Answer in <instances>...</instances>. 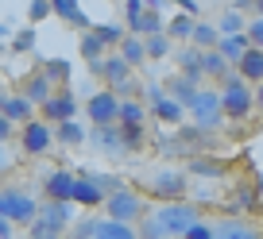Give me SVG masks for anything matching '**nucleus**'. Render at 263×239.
<instances>
[{
    "mask_svg": "<svg viewBox=\"0 0 263 239\" xmlns=\"http://www.w3.org/2000/svg\"><path fill=\"white\" fill-rule=\"evenodd\" d=\"M54 143H62V147H82L85 127L78 124V120H62V124H54Z\"/></svg>",
    "mask_w": 263,
    "mask_h": 239,
    "instance_id": "c85d7f7f",
    "label": "nucleus"
},
{
    "mask_svg": "<svg viewBox=\"0 0 263 239\" xmlns=\"http://www.w3.org/2000/svg\"><path fill=\"white\" fill-rule=\"evenodd\" d=\"M105 54H108V50L101 47V42L93 39L89 31H82V58H85V62H89V66H93V62H101V58H105Z\"/></svg>",
    "mask_w": 263,
    "mask_h": 239,
    "instance_id": "4c0bfd02",
    "label": "nucleus"
},
{
    "mask_svg": "<svg viewBox=\"0 0 263 239\" xmlns=\"http://www.w3.org/2000/svg\"><path fill=\"white\" fill-rule=\"evenodd\" d=\"M89 239H140V231H136V224H120V220H108V216H97Z\"/></svg>",
    "mask_w": 263,
    "mask_h": 239,
    "instance_id": "2eb2a0df",
    "label": "nucleus"
},
{
    "mask_svg": "<svg viewBox=\"0 0 263 239\" xmlns=\"http://www.w3.org/2000/svg\"><path fill=\"white\" fill-rule=\"evenodd\" d=\"M213 27H217V35H240V31H244V16L229 8V12H224V16L217 19Z\"/></svg>",
    "mask_w": 263,
    "mask_h": 239,
    "instance_id": "e433bc0d",
    "label": "nucleus"
},
{
    "mask_svg": "<svg viewBox=\"0 0 263 239\" xmlns=\"http://www.w3.org/2000/svg\"><path fill=\"white\" fill-rule=\"evenodd\" d=\"M116 127H120L124 155H128V150H143V139H147V135H143V124H116Z\"/></svg>",
    "mask_w": 263,
    "mask_h": 239,
    "instance_id": "72a5a7b5",
    "label": "nucleus"
},
{
    "mask_svg": "<svg viewBox=\"0 0 263 239\" xmlns=\"http://www.w3.org/2000/svg\"><path fill=\"white\" fill-rule=\"evenodd\" d=\"M50 93H54V85H50L47 77H43L39 70H35V74H31V77H27V81H24V89H20V97H27V100H31V104H43V100H47Z\"/></svg>",
    "mask_w": 263,
    "mask_h": 239,
    "instance_id": "a878e982",
    "label": "nucleus"
},
{
    "mask_svg": "<svg viewBox=\"0 0 263 239\" xmlns=\"http://www.w3.org/2000/svg\"><path fill=\"white\" fill-rule=\"evenodd\" d=\"M232 12H255V16H263V0H232Z\"/></svg>",
    "mask_w": 263,
    "mask_h": 239,
    "instance_id": "c03bdc74",
    "label": "nucleus"
},
{
    "mask_svg": "<svg viewBox=\"0 0 263 239\" xmlns=\"http://www.w3.org/2000/svg\"><path fill=\"white\" fill-rule=\"evenodd\" d=\"M50 4V16H58V19H66L70 27H78V31H89V24L93 19L82 12V4L78 0H47Z\"/></svg>",
    "mask_w": 263,
    "mask_h": 239,
    "instance_id": "4468645a",
    "label": "nucleus"
},
{
    "mask_svg": "<svg viewBox=\"0 0 263 239\" xmlns=\"http://www.w3.org/2000/svg\"><path fill=\"white\" fill-rule=\"evenodd\" d=\"M35 212H39V201L31 197L27 189H0V216L12 224V228H27V224L35 220Z\"/></svg>",
    "mask_w": 263,
    "mask_h": 239,
    "instance_id": "39448f33",
    "label": "nucleus"
},
{
    "mask_svg": "<svg viewBox=\"0 0 263 239\" xmlns=\"http://www.w3.org/2000/svg\"><path fill=\"white\" fill-rule=\"evenodd\" d=\"M4 166H8V158H4V150H0V173H4Z\"/></svg>",
    "mask_w": 263,
    "mask_h": 239,
    "instance_id": "864d4df0",
    "label": "nucleus"
},
{
    "mask_svg": "<svg viewBox=\"0 0 263 239\" xmlns=\"http://www.w3.org/2000/svg\"><path fill=\"white\" fill-rule=\"evenodd\" d=\"M20 147H24V155H31V158L47 155V150L54 147V127L43 124V120H27V124H20Z\"/></svg>",
    "mask_w": 263,
    "mask_h": 239,
    "instance_id": "6e6552de",
    "label": "nucleus"
},
{
    "mask_svg": "<svg viewBox=\"0 0 263 239\" xmlns=\"http://www.w3.org/2000/svg\"><path fill=\"white\" fill-rule=\"evenodd\" d=\"M197 89H201V85H194V81H186V77H182V74H174V77H171V81H166V85H163V93H166V97H171V100H178V104H182V108H186V104H190V100H194V97H197Z\"/></svg>",
    "mask_w": 263,
    "mask_h": 239,
    "instance_id": "b1692460",
    "label": "nucleus"
},
{
    "mask_svg": "<svg viewBox=\"0 0 263 239\" xmlns=\"http://www.w3.org/2000/svg\"><path fill=\"white\" fill-rule=\"evenodd\" d=\"M8 35H12V27H8V24H0V42L8 39Z\"/></svg>",
    "mask_w": 263,
    "mask_h": 239,
    "instance_id": "603ef678",
    "label": "nucleus"
},
{
    "mask_svg": "<svg viewBox=\"0 0 263 239\" xmlns=\"http://www.w3.org/2000/svg\"><path fill=\"white\" fill-rule=\"evenodd\" d=\"M8 135H12V124H8V120H4V116H0V143L8 139Z\"/></svg>",
    "mask_w": 263,
    "mask_h": 239,
    "instance_id": "8fccbe9b",
    "label": "nucleus"
},
{
    "mask_svg": "<svg viewBox=\"0 0 263 239\" xmlns=\"http://www.w3.org/2000/svg\"><path fill=\"white\" fill-rule=\"evenodd\" d=\"M101 201H105V193H101V185L93 182L89 173H74V189H70V205H78V208H97Z\"/></svg>",
    "mask_w": 263,
    "mask_h": 239,
    "instance_id": "f8f14e48",
    "label": "nucleus"
},
{
    "mask_svg": "<svg viewBox=\"0 0 263 239\" xmlns=\"http://www.w3.org/2000/svg\"><path fill=\"white\" fill-rule=\"evenodd\" d=\"M116 108H120V97L112 89H97L89 100H85V116H89V124H116Z\"/></svg>",
    "mask_w": 263,
    "mask_h": 239,
    "instance_id": "9d476101",
    "label": "nucleus"
},
{
    "mask_svg": "<svg viewBox=\"0 0 263 239\" xmlns=\"http://www.w3.org/2000/svg\"><path fill=\"white\" fill-rule=\"evenodd\" d=\"M70 189H74V170L43 173V193H47V201H70Z\"/></svg>",
    "mask_w": 263,
    "mask_h": 239,
    "instance_id": "ddd939ff",
    "label": "nucleus"
},
{
    "mask_svg": "<svg viewBox=\"0 0 263 239\" xmlns=\"http://www.w3.org/2000/svg\"><path fill=\"white\" fill-rule=\"evenodd\" d=\"M147 120V108H143L140 97H124L120 108H116V124H143Z\"/></svg>",
    "mask_w": 263,
    "mask_h": 239,
    "instance_id": "cd10ccee",
    "label": "nucleus"
},
{
    "mask_svg": "<svg viewBox=\"0 0 263 239\" xmlns=\"http://www.w3.org/2000/svg\"><path fill=\"white\" fill-rule=\"evenodd\" d=\"M143 93H147V104H155L159 97H166V93H163V85H143Z\"/></svg>",
    "mask_w": 263,
    "mask_h": 239,
    "instance_id": "de8ad7c7",
    "label": "nucleus"
},
{
    "mask_svg": "<svg viewBox=\"0 0 263 239\" xmlns=\"http://www.w3.org/2000/svg\"><path fill=\"white\" fill-rule=\"evenodd\" d=\"M47 16H50V4H47V0H31V4H27V19H31V24H43Z\"/></svg>",
    "mask_w": 263,
    "mask_h": 239,
    "instance_id": "37998d69",
    "label": "nucleus"
},
{
    "mask_svg": "<svg viewBox=\"0 0 263 239\" xmlns=\"http://www.w3.org/2000/svg\"><path fill=\"white\" fill-rule=\"evenodd\" d=\"M0 116H4L8 124H27V120H35V104L27 97H20V93H8L4 104H0Z\"/></svg>",
    "mask_w": 263,
    "mask_h": 239,
    "instance_id": "f3484780",
    "label": "nucleus"
},
{
    "mask_svg": "<svg viewBox=\"0 0 263 239\" xmlns=\"http://www.w3.org/2000/svg\"><path fill=\"white\" fill-rule=\"evenodd\" d=\"M186 112L194 116L197 132H213V127H221V100H217V89H197V97L186 104Z\"/></svg>",
    "mask_w": 263,
    "mask_h": 239,
    "instance_id": "423d86ee",
    "label": "nucleus"
},
{
    "mask_svg": "<svg viewBox=\"0 0 263 239\" xmlns=\"http://www.w3.org/2000/svg\"><path fill=\"white\" fill-rule=\"evenodd\" d=\"M4 97H8V93H4V89H0V104H4Z\"/></svg>",
    "mask_w": 263,
    "mask_h": 239,
    "instance_id": "5fc2aeb1",
    "label": "nucleus"
},
{
    "mask_svg": "<svg viewBox=\"0 0 263 239\" xmlns=\"http://www.w3.org/2000/svg\"><path fill=\"white\" fill-rule=\"evenodd\" d=\"M89 70H93V74H97L101 81L108 85V89H116V85H124V81H128V77H132V70L124 66V58L116 54V50H108V54L101 58V62H93Z\"/></svg>",
    "mask_w": 263,
    "mask_h": 239,
    "instance_id": "9b49d317",
    "label": "nucleus"
},
{
    "mask_svg": "<svg viewBox=\"0 0 263 239\" xmlns=\"http://www.w3.org/2000/svg\"><path fill=\"white\" fill-rule=\"evenodd\" d=\"M217 100H221V116H224V120H248V116H252V108H255L252 85H248L236 70H229V74L221 77Z\"/></svg>",
    "mask_w": 263,
    "mask_h": 239,
    "instance_id": "f257e3e1",
    "label": "nucleus"
},
{
    "mask_svg": "<svg viewBox=\"0 0 263 239\" xmlns=\"http://www.w3.org/2000/svg\"><path fill=\"white\" fill-rule=\"evenodd\" d=\"M197 58H201V50H197V47H182V50H178V74L186 77V81L201 85L205 77H201V66H197Z\"/></svg>",
    "mask_w": 263,
    "mask_h": 239,
    "instance_id": "5701e85b",
    "label": "nucleus"
},
{
    "mask_svg": "<svg viewBox=\"0 0 263 239\" xmlns=\"http://www.w3.org/2000/svg\"><path fill=\"white\" fill-rule=\"evenodd\" d=\"M70 220H74L70 201H47V205H39V212H35V220L27 228H31V239H58L70 228Z\"/></svg>",
    "mask_w": 263,
    "mask_h": 239,
    "instance_id": "f03ea898",
    "label": "nucleus"
},
{
    "mask_svg": "<svg viewBox=\"0 0 263 239\" xmlns=\"http://www.w3.org/2000/svg\"><path fill=\"white\" fill-rule=\"evenodd\" d=\"M163 24H166V16H163V12L143 8L140 24H136V35H140V39H147V35H163Z\"/></svg>",
    "mask_w": 263,
    "mask_h": 239,
    "instance_id": "473e14b6",
    "label": "nucleus"
},
{
    "mask_svg": "<svg viewBox=\"0 0 263 239\" xmlns=\"http://www.w3.org/2000/svg\"><path fill=\"white\" fill-rule=\"evenodd\" d=\"M140 16H143V4H140V0H124V31H128V35H136Z\"/></svg>",
    "mask_w": 263,
    "mask_h": 239,
    "instance_id": "58836bf2",
    "label": "nucleus"
},
{
    "mask_svg": "<svg viewBox=\"0 0 263 239\" xmlns=\"http://www.w3.org/2000/svg\"><path fill=\"white\" fill-rule=\"evenodd\" d=\"M35 27H20L16 35H8V47H12V54H31L35 50Z\"/></svg>",
    "mask_w": 263,
    "mask_h": 239,
    "instance_id": "f704fd0d",
    "label": "nucleus"
},
{
    "mask_svg": "<svg viewBox=\"0 0 263 239\" xmlns=\"http://www.w3.org/2000/svg\"><path fill=\"white\" fill-rule=\"evenodd\" d=\"M39 74L47 77L50 85H66L70 81V58H43V66H39Z\"/></svg>",
    "mask_w": 263,
    "mask_h": 239,
    "instance_id": "bb28decb",
    "label": "nucleus"
},
{
    "mask_svg": "<svg viewBox=\"0 0 263 239\" xmlns=\"http://www.w3.org/2000/svg\"><path fill=\"white\" fill-rule=\"evenodd\" d=\"M194 24H197L194 16H186V12H174V16L163 24V35H166L171 42H190V31H194Z\"/></svg>",
    "mask_w": 263,
    "mask_h": 239,
    "instance_id": "aec40b11",
    "label": "nucleus"
},
{
    "mask_svg": "<svg viewBox=\"0 0 263 239\" xmlns=\"http://www.w3.org/2000/svg\"><path fill=\"white\" fill-rule=\"evenodd\" d=\"M151 116H155L159 124H166V127H178L182 120H186V108H182L178 100H171V97H159L155 104H151Z\"/></svg>",
    "mask_w": 263,
    "mask_h": 239,
    "instance_id": "6ab92c4d",
    "label": "nucleus"
},
{
    "mask_svg": "<svg viewBox=\"0 0 263 239\" xmlns=\"http://www.w3.org/2000/svg\"><path fill=\"white\" fill-rule=\"evenodd\" d=\"M39 108H43V124H50V127L62 124V120H78V97H74V89H66V85H58Z\"/></svg>",
    "mask_w": 263,
    "mask_h": 239,
    "instance_id": "0eeeda50",
    "label": "nucleus"
},
{
    "mask_svg": "<svg viewBox=\"0 0 263 239\" xmlns=\"http://www.w3.org/2000/svg\"><path fill=\"white\" fill-rule=\"evenodd\" d=\"M147 189H151V197H159V205H163V201H182L186 189H190V178L182 170H159Z\"/></svg>",
    "mask_w": 263,
    "mask_h": 239,
    "instance_id": "1a4fd4ad",
    "label": "nucleus"
},
{
    "mask_svg": "<svg viewBox=\"0 0 263 239\" xmlns=\"http://www.w3.org/2000/svg\"><path fill=\"white\" fill-rule=\"evenodd\" d=\"M89 235H93V220L74 224V231H70V239H89Z\"/></svg>",
    "mask_w": 263,
    "mask_h": 239,
    "instance_id": "49530a36",
    "label": "nucleus"
},
{
    "mask_svg": "<svg viewBox=\"0 0 263 239\" xmlns=\"http://www.w3.org/2000/svg\"><path fill=\"white\" fill-rule=\"evenodd\" d=\"M194 173H201V178H221L224 166L221 162H209V158H194V166H190Z\"/></svg>",
    "mask_w": 263,
    "mask_h": 239,
    "instance_id": "a19ab883",
    "label": "nucleus"
},
{
    "mask_svg": "<svg viewBox=\"0 0 263 239\" xmlns=\"http://www.w3.org/2000/svg\"><path fill=\"white\" fill-rule=\"evenodd\" d=\"M140 4H143V8H151V12H163L171 0H140Z\"/></svg>",
    "mask_w": 263,
    "mask_h": 239,
    "instance_id": "09e8293b",
    "label": "nucleus"
},
{
    "mask_svg": "<svg viewBox=\"0 0 263 239\" xmlns=\"http://www.w3.org/2000/svg\"><path fill=\"white\" fill-rule=\"evenodd\" d=\"M178 239H213V224H205V220H194L186 231H182Z\"/></svg>",
    "mask_w": 263,
    "mask_h": 239,
    "instance_id": "79ce46f5",
    "label": "nucleus"
},
{
    "mask_svg": "<svg viewBox=\"0 0 263 239\" xmlns=\"http://www.w3.org/2000/svg\"><path fill=\"white\" fill-rule=\"evenodd\" d=\"M147 216H151V224L163 231V239H178L194 220H201L197 208L186 205V201H163V205H159L155 212H147Z\"/></svg>",
    "mask_w": 263,
    "mask_h": 239,
    "instance_id": "7ed1b4c3",
    "label": "nucleus"
},
{
    "mask_svg": "<svg viewBox=\"0 0 263 239\" xmlns=\"http://www.w3.org/2000/svg\"><path fill=\"white\" fill-rule=\"evenodd\" d=\"M217 39H221V35H217V27L205 24V19H197L194 31H190V47H197V50H213Z\"/></svg>",
    "mask_w": 263,
    "mask_h": 239,
    "instance_id": "2f4dec72",
    "label": "nucleus"
},
{
    "mask_svg": "<svg viewBox=\"0 0 263 239\" xmlns=\"http://www.w3.org/2000/svg\"><path fill=\"white\" fill-rule=\"evenodd\" d=\"M0 239H12V224L4 220V216H0Z\"/></svg>",
    "mask_w": 263,
    "mask_h": 239,
    "instance_id": "3c124183",
    "label": "nucleus"
},
{
    "mask_svg": "<svg viewBox=\"0 0 263 239\" xmlns=\"http://www.w3.org/2000/svg\"><path fill=\"white\" fill-rule=\"evenodd\" d=\"M171 54V39L166 35H147L143 39V58H166Z\"/></svg>",
    "mask_w": 263,
    "mask_h": 239,
    "instance_id": "c9c22d12",
    "label": "nucleus"
},
{
    "mask_svg": "<svg viewBox=\"0 0 263 239\" xmlns=\"http://www.w3.org/2000/svg\"><path fill=\"white\" fill-rule=\"evenodd\" d=\"M197 66H201V77H217V81H221L224 74H229V62H224L221 54H217V50H201V58H197Z\"/></svg>",
    "mask_w": 263,
    "mask_h": 239,
    "instance_id": "7c9ffc66",
    "label": "nucleus"
},
{
    "mask_svg": "<svg viewBox=\"0 0 263 239\" xmlns=\"http://www.w3.org/2000/svg\"><path fill=\"white\" fill-rule=\"evenodd\" d=\"M116 54L124 58V66H128V70H136V66L147 62V58H143V39H140V35H124L120 47H116Z\"/></svg>",
    "mask_w": 263,
    "mask_h": 239,
    "instance_id": "393cba45",
    "label": "nucleus"
},
{
    "mask_svg": "<svg viewBox=\"0 0 263 239\" xmlns=\"http://www.w3.org/2000/svg\"><path fill=\"white\" fill-rule=\"evenodd\" d=\"M85 139H93V147L105 150V155H124V147H120V127H116V124H97L93 132H85Z\"/></svg>",
    "mask_w": 263,
    "mask_h": 239,
    "instance_id": "a211bd4d",
    "label": "nucleus"
},
{
    "mask_svg": "<svg viewBox=\"0 0 263 239\" xmlns=\"http://www.w3.org/2000/svg\"><path fill=\"white\" fill-rule=\"evenodd\" d=\"M174 4H178V12H186V16L201 19V4H197V0H174Z\"/></svg>",
    "mask_w": 263,
    "mask_h": 239,
    "instance_id": "a18cd8bd",
    "label": "nucleus"
},
{
    "mask_svg": "<svg viewBox=\"0 0 263 239\" xmlns=\"http://www.w3.org/2000/svg\"><path fill=\"white\" fill-rule=\"evenodd\" d=\"M89 35H93V39H97L105 50H116V47H120V39H124L128 31H124V27H116V24H89Z\"/></svg>",
    "mask_w": 263,
    "mask_h": 239,
    "instance_id": "c756f323",
    "label": "nucleus"
},
{
    "mask_svg": "<svg viewBox=\"0 0 263 239\" xmlns=\"http://www.w3.org/2000/svg\"><path fill=\"white\" fill-rule=\"evenodd\" d=\"M244 39H248V47H263V16L244 19Z\"/></svg>",
    "mask_w": 263,
    "mask_h": 239,
    "instance_id": "ea45409f",
    "label": "nucleus"
},
{
    "mask_svg": "<svg viewBox=\"0 0 263 239\" xmlns=\"http://www.w3.org/2000/svg\"><path fill=\"white\" fill-rule=\"evenodd\" d=\"M232 70H236L248 85H259V81H263V47H248Z\"/></svg>",
    "mask_w": 263,
    "mask_h": 239,
    "instance_id": "dca6fc26",
    "label": "nucleus"
},
{
    "mask_svg": "<svg viewBox=\"0 0 263 239\" xmlns=\"http://www.w3.org/2000/svg\"><path fill=\"white\" fill-rule=\"evenodd\" d=\"M213 50L224 58V62H229V66H236V62H240V54L248 50V39H244V31H240V35H221Z\"/></svg>",
    "mask_w": 263,
    "mask_h": 239,
    "instance_id": "4be33fe9",
    "label": "nucleus"
},
{
    "mask_svg": "<svg viewBox=\"0 0 263 239\" xmlns=\"http://www.w3.org/2000/svg\"><path fill=\"white\" fill-rule=\"evenodd\" d=\"M213 239H259V231L244 220H221L213 224Z\"/></svg>",
    "mask_w": 263,
    "mask_h": 239,
    "instance_id": "412c9836",
    "label": "nucleus"
},
{
    "mask_svg": "<svg viewBox=\"0 0 263 239\" xmlns=\"http://www.w3.org/2000/svg\"><path fill=\"white\" fill-rule=\"evenodd\" d=\"M105 212H108V220H120V224H136V220H143V216L151 212L147 208V201L140 197L136 189H128V185H120L116 193H108L105 201Z\"/></svg>",
    "mask_w": 263,
    "mask_h": 239,
    "instance_id": "20e7f679",
    "label": "nucleus"
}]
</instances>
